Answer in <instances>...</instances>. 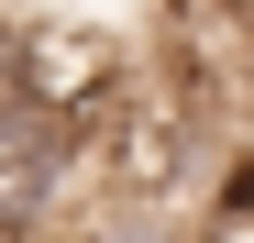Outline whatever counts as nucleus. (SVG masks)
<instances>
[{"instance_id": "1", "label": "nucleus", "mask_w": 254, "mask_h": 243, "mask_svg": "<svg viewBox=\"0 0 254 243\" xmlns=\"http://www.w3.org/2000/svg\"><path fill=\"white\" fill-rule=\"evenodd\" d=\"M66 243H188V232H177V221H166V210H155V199H100V210H89V221H77Z\"/></svg>"}, {"instance_id": "2", "label": "nucleus", "mask_w": 254, "mask_h": 243, "mask_svg": "<svg viewBox=\"0 0 254 243\" xmlns=\"http://www.w3.org/2000/svg\"><path fill=\"white\" fill-rule=\"evenodd\" d=\"M221 243H254V155L221 166Z\"/></svg>"}]
</instances>
